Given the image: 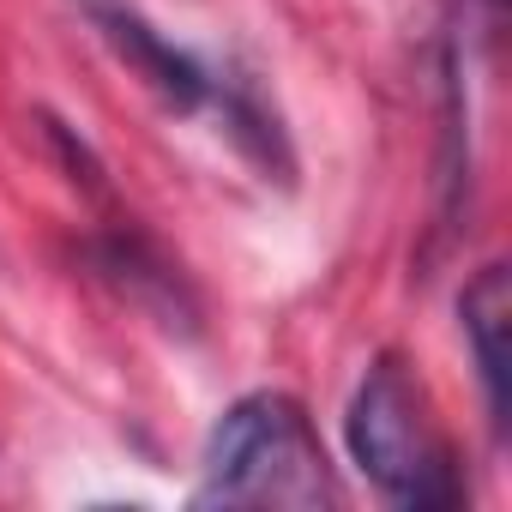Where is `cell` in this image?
<instances>
[{
	"label": "cell",
	"instance_id": "cell-1",
	"mask_svg": "<svg viewBox=\"0 0 512 512\" xmlns=\"http://www.w3.org/2000/svg\"><path fill=\"white\" fill-rule=\"evenodd\" d=\"M332 470L302 404L284 392H253L223 410L205 446L199 506H320Z\"/></svg>",
	"mask_w": 512,
	"mask_h": 512
},
{
	"label": "cell",
	"instance_id": "cell-2",
	"mask_svg": "<svg viewBox=\"0 0 512 512\" xmlns=\"http://www.w3.org/2000/svg\"><path fill=\"white\" fill-rule=\"evenodd\" d=\"M350 458L398 500V506H446L458 500V476L446 458V440L434 434V416L422 404V386L386 356L362 374L350 416Z\"/></svg>",
	"mask_w": 512,
	"mask_h": 512
},
{
	"label": "cell",
	"instance_id": "cell-3",
	"mask_svg": "<svg viewBox=\"0 0 512 512\" xmlns=\"http://www.w3.org/2000/svg\"><path fill=\"white\" fill-rule=\"evenodd\" d=\"M91 7V19H97V31L109 37V49L163 97V103H175V109H193L211 85H205V73H199V61L193 55H181L175 43H163L133 7H115V0H85Z\"/></svg>",
	"mask_w": 512,
	"mask_h": 512
},
{
	"label": "cell",
	"instance_id": "cell-4",
	"mask_svg": "<svg viewBox=\"0 0 512 512\" xmlns=\"http://www.w3.org/2000/svg\"><path fill=\"white\" fill-rule=\"evenodd\" d=\"M464 314V338H470V356H476V374H482V398H488V416L494 428H506V314H512V290H506V266H482L476 284L464 290L458 302Z\"/></svg>",
	"mask_w": 512,
	"mask_h": 512
}]
</instances>
